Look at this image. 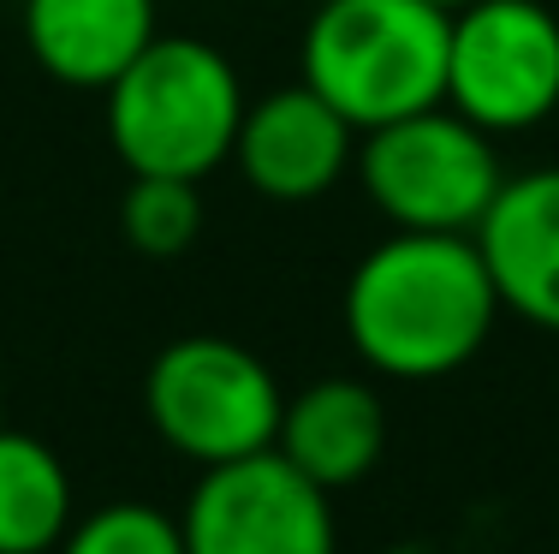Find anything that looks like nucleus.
<instances>
[{
    "label": "nucleus",
    "instance_id": "f257e3e1",
    "mask_svg": "<svg viewBox=\"0 0 559 554\" xmlns=\"http://www.w3.org/2000/svg\"><path fill=\"white\" fill-rule=\"evenodd\" d=\"M495 316L500 293L471 233H393L345 281V340L393 381L464 369Z\"/></svg>",
    "mask_w": 559,
    "mask_h": 554
},
{
    "label": "nucleus",
    "instance_id": "f03ea898",
    "mask_svg": "<svg viewBox=\"0 0 559 554\" xmlns=\"http://www.w3.org/2000/svg\"><path fill=\"white\" fill-rule=\"evenodd\" d=\"M452 12L429 0H322L304 24V84L357 131L447 102Z\"/></svg>",
    "mask_w": 559,
    "mask_h": 554
},
{
    "label": "nucleus",
    "instance_id": "7ed1b4c3",
    "mask_svg": "<svg viewBox=\"0 0 559 554\" xmlns=\"http://www.w3.org/2000/svg\"><path fill=\"white\" fill-rule=\"evenodd\" d=\"M108 143L131 179L203 185L233 162L245 84L203 36H155L108 90Z\"/></svg>",
    "mask_w": 559,
    "mask_h": 554
},
{
    "label": "nucleus",
    "instance_id": "20e7f679",
    "mask_svg": "<svg viewBox=\"0 0 559 554\" xmlns=\"http://www.w3.org/2000/svg\"><path fill=\"white\" fill-rule=\"evenodd\" d=\"M143 405H150V424L173 453L209 471L269 453L286 393L250 346L226 334H185L155 352Z\"/></svg>",
    "mask_w": 559,
    "mask_h": 554
},
{
    "label": "nucleus",
    "instance_id": "39448f33",
    "mask_svg": "<svg viewBox=\"0 0 559 554\" xmlns=\"http://www.w3.org/2000/svg\"><path fill=\"white\" fill-rule=\"evenodd\" d=\"M357 179L393 233H476L506 185L488 131L447 102L364 131Z\"/></svg>",
    "mask_w": 559,
    "mask_h": 554
},
{
    "label": "nucleus",
    "instance_id": "423d86ee",
    "mask_svg": "<svg viewBox=\"0 0 559 554\" xmlns=\"http://www.w3.org/2000/svg\"><path fill=\"white\" fill-rule=\"evenodd\" d=\"M447 108L488 138L530 131L559 108V19L542 0H471L452 12Z\"/></svg>",
    "mask_w": 559,
    "mask_h": 554
},
{
    "label": "nucleus",
    "instance_id": "0eeeda50",
    "mask_svg": "<svg viewBox=\"0 0 559 554\" xmlns=\"http://www.w3.org/2000/svg\"><path fill=\"white\" fill-rule=\"evenodd\" d=\"M185 554H334V507L298 465L250 453L209 465L179 512Z\"/></svg>",
    "mask_w": 559,
    "mask_h": 554
},
{
    "label": "nucleus",
    "instance_id": "6e6552de",
    "mask_svg": "<svg viewBox=\"0 0 559 554\" xmlns=\"http://www.w3.org/2000/svg\"><path fill=\"white\" fill-rule=\"evenodd\" d=\"M357 143H364V131L298 78L286 90L245 102L233 162L250 191L269 203H316L357 167Z\"/></svg>",
    "mask_w": 559,
    "mask_h": 554
},
{
    "label": "nucleus",
    "instance_id": "1a4fd4ad",
    "mask_svg": "<svg viewBox=\"0 0 559 554\" xmlns=\"http://www.w3.org/2000/svg\"><path fill=\"white\" fill-rule=\"evenodd\" d=\"M471 239L495 274L500 310L559 334V167L506 179Z\"/></svg>",
    "mask_w": 559,
    "mask_h": 554
},
{
    "label": "nucleus",
    "instance_id": "9d476101",
    "mask_svg": "<svg viewBox=\"0 0 559 554\" xmlns=\"http://www.w3.org/2000/svg\"><path fill=\"white\" fill-rule=\"evenodd\" d=\"M381 447H388V405L357 376H322L304 393H292L274 435V453L328 495L364 483Z\"/></svg>",
    "mask_w": 559,
    "mask_h": 554
},
{
    "label": "nucleus",
    "instance_id": "9b49d317",
    "mask_svg": "<svg viewBox=\"0 0 559 554\" xmlns=\"http://www.w3.org/2000/svg\"><path fill=\"white\" fill-rule=\"evenodd\" d=\"M155 36V0H24V48L66 90H108Z\"/></svg>",
    "mask_w": 559,
    "mask_h": 554
},
{
    "label": "nucleus",
    "instance_id": "f8f14e48",
    "mask_svg": "<svg viewBox=\"0 0 559 554\" xmlns=\"http://www.w3.org/2000/svg\"><path fill=\"white\" fill-rule=\"evenodd\" d=\"M72 531V478L60 453L0 424V554H55Z\"/></svg>",
    "mask_w": 559,
    "mask_h": 554
},
{
    "label": "nucleus",
    "instance_id": "ddd939ff",
    "mask_svg": "<svg viewBox=\"0 0 559 554\" xmlns=\"http://www.w3.org/2000/svg\"><path fill=\"white\" fill-rule=\"evenodd\" d=\"M119 233L138 257H185L203 233V197L191 179H131L119 197Z\"/></svg>",
    "mask_w": 559,
    "mask_h": 554
},
{
    "label": "nucleus",
    "instance_id": "4468645a",
    "mask_svg": "<svg viewBox=\"0 0 559 554\" xmlns=\"http://www.w3.org/2000/svg\"><path fill=\"white\" fill-rule=\"evenodd\" d=\"M55 554H185V531L150 500H108L78 519Z\"/></svg>",
    "mask_w": 559,
    "mask_h": 554
},
{
    "label": "nucleus",
    "instance_id": "2eb2a0df",
    "mask_svg": "<svg viewBox=\"0 0 559 554\" xmlns=\"http://www.w3.org/2000/svg\"><path fill=\"white\" fill-rule=\"evenodd\" d=\"M429 7H441V12H464L471 0H429Z\"/></svg>",
    "mask_w": 559,
    "mask_h": 554
}]
</instances>
